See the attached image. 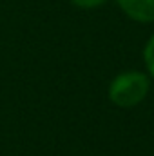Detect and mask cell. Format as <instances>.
<instances>
[{
	"mask_svg": "<svg viewBox=\"0 0 154 156\" xmlns=\"http://www.w3.org/2000/svg\"><path fill=\"white\" fill-rule=\"evenodd\" d=\"M143 62L147 66V71L154 76V35L149 38V42L143 47Z\"/></svg>",
	"mask_w": 154,
	"mask_h": 156,
	"instance_id": "cell-3",
	"label": "cell"
},
{
	"mask_svg": "<svg viewBox=\"0 0 154 156\" xmlns=\"http://www.w3.org/2000/svg\"><path fill=\"white\" fill-rule=\"evenodd\" d=\"M118 5L136 22H154V0H118Z\"/></svg>",
	"mask_w": 154,
	"mask_h": 156,
	"instance_id": "cell-2",
	"label": "cell"
},
{
	"mask_svg": "<svg viewBox=\"0 0 154 156\" xmlns=\"http://www.w3.org/2000/svg\"><path fill=\"white\" fill-rule=\"evenodd\" d=\"M151 82L140 71H125L109 83V98L118 107H134L142 104L149 93Z\"/></svg>",
	"mask_w": 154,
	"mask_h": 156,
	"instance_id": "cell-1",
	"label": "cell"
},
{
	"mask_svg": "<svg viewBox=\"0 0 154 156\" xmlns=\"http://www.w3.org/2000/svg\"><path fill=\"white\" fill-rule=\"evenodd\" d=\"M105 2L107 0H71V4L80 7V9H94V7L103 5Z\"/></svg>",
	"mask_w": 154,
	"mask_h": 156,
	"instance_id": "cell-4",
	"label": "cell"
}]
</instances>
